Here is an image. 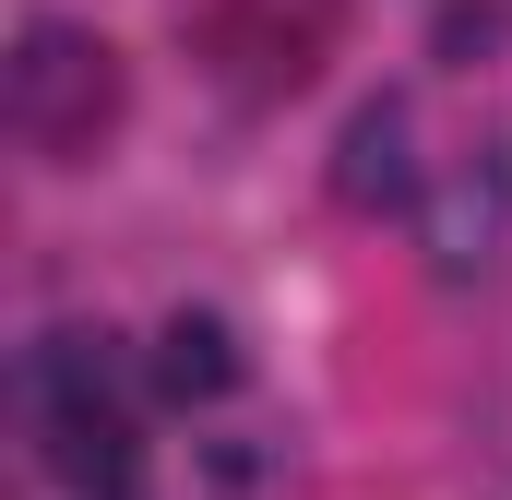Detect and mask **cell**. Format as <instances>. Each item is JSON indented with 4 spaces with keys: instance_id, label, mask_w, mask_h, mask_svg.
I'll return each instance as SVG.
<instances>
[{
    "instance_id": "6da1fadb",
    "label": "cell",
    "mask_w": 512,
    "mask_h": 500,
    "mask_svg": "<svg viewBox=\"0 0 512 500\" xmlns=\"http://www.w3.org/2000/svg\"><path fill=\"white\" fill-rule=\"evenodd\" d=\"M0 108H12V143H24L36 167H96V155L120 143V108H131L120 48L84 36V24H60V12H36V24L12 36Z\"/></svg>"
},
{
    "instance_id": "7a4b0ae2",
    "label": "cell",
    "mask_w": 512,
    "mask_h": 500,
    "mask_svg": "<svg viewBox=\"0 0 512 500\" xmlns=\"http://www.w3.org/2000/svg\"><path fill=\"white\" fill-rule=\"evenodd\" d=\"M358 0H191V48L239 84V96H298Z\"/></svg>"
},
{
    "instance_id": "3957f363",
    "label": "cell",
    "mask_w": 512,
    "mask_h": 500,
    "mask_svg": "<svg viewBox=\"0 0 512 500\" xmlns=\"http://www.w3.org/2000/svg\"><path fill=\"white\" fill-rule=\"evenodd\" d=\"M417 250H429V274H441V286L501 274V250H512V131L465 143V155L417 191Z\"/></svg>"
},
{
    "instance_id": "277c9868",
    "label": "cell",
    "mask_w": 512,
    "mask_h": 500,
    "mask_svg": "<svg viewBox=\"0 0 512 500\" xmlns=\"http://www.w3.org/2000/svg\"><path fill=\"white\" fill-rule=\"evenodd\" d=\"M405 191H417V108L405 96H370L358 120L334 131V203L346 215H382Z\"/></svg>"
},
{
    "instance_id": "5b68a950",
    "label": "cell",
    "mask_w": 512,
    "mask_h": 500,
    "mask_svg": "<svg viewBox=\"0 0 512 500\" xmlns=\"http://www.w3.org/2000/svg\"><path fill=\"white\" fill-rule=\"evenodd\" d=\"M155 393H167V405H215V393H239V334H227L215 310H179V322L155 334Z\"/></svg>"
},
{
    "instance_id": "8992f818",
    "label": "cell",
    "mask_w": 512,
    "mask_h": 500,
    "mask_svg": "<svg viewBox=\"0 0 512 500\" xmlns=\"http://www.w3.org/2000/svg\"><path fill=\"white\" fill-rule=\"evenodd\" d=\"M477 48H501V12H489V0H453V12H441V60L477 72Z\"/></svg>"
},
{
    "instance_id": "52a82bcc",
    "label": "cell",
    "mask_w": 512,
    "mask_h": 500,
    "mask_svg": "<svg viewBox=\"0 0 512 500\" xmlns=\"http://www.w3.org/2000/svg\"><path fill=\"white\" fill-rule=\"evenodd\" d=\"M120 500H131V489H120Z\"/></svg>"
}]
</instances>
